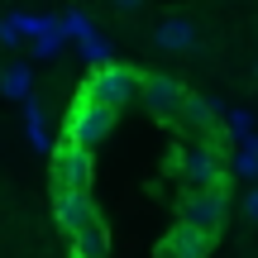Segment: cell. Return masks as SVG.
Returning a JSON list of instances; mask_svg holds the SVG:
<instances>
[{
	"instance_id": "cell-8",
	"label": "cell",
	"mask_w": 258,
	"mask_h": 258,
	"mask_svg": "<svg viewBox=\"0 0 258 258\" xmlns=\"http://www.w3.org/2000/svg\"><path fill=\"white\" fill-rule=\"evenodd\" d=\"M57 225H62L67 234L91 230V225H96V206H91V196H86V191H62V186H57Z\"/></svg>"
},
{
	"instance_id": "cell-9",
	"label": "cell",
	"mask_w": 258,
	"mask_h": 258,
	"mask_svg": "<svg viewBox=\"0 0 258 258\" xmlns=\"http://www.w3.org/2000/svg\"><path fill=\"white\" fill-rule=\"evenodd\" d=\"M153 43L163 48V53H191L196 48V24L186 15H167V19H158Z\"/></svg>"
},
{
	"instance_id": "cell-13",
	"label": "cell",
	"mask_w": 258,
	"mask_h": 258,
	"mask_svg": "<svg viewBox=\"0 0 258 258\" xmlns=\"http://www.w3.org/2000/svg\"><path fill=\"white\" fill-rule=\"evenodd\" d=\"M5 91L10 96H24L29 91V72H24V67H10V72H5Z\"/></svg>"
},
{
	"instance_id": "cell-7",
	"label": "cell",
	"mask_w": 258,
	"mask_h": 258,
	"mask_svg": "<svg viewBox=\"0 0 258 258\" xmlns=\"http://www.w3.org/2000/svg\"><path fill=\"white\" fill-rule=\"evenodd\" d=\"M206 253H211V234H201L186 220H177L172 230H167L163 249H158V258H206Z\"/></svg>"
},
{
	"instance_id": "cell-3",
	"label": "cell",
	"mask_w": 258,
	"mask_h": 258,
	"mask_svg": "<svg viewBox=\"0 0 258 258\" xmlns=\"http://www.w3.org/2000/svg\"><path fill=\"white\" fill-rule=\"evenodd\" d=\"M110 129H115V110H105V105H91V101H86L82 110L67 120V139H72V144H82L86 153H91V148H101L105 139H110Z\"/></svg>"
},
{
	"instance_id": "cell-11",
	"label": "cell",
	"mask_w": 258,
	"mask_h": 258,
	"mask_svg": "<svg viewBox=\"0 0 258 258\" xmlns=\"http://www.w3.org/2000/svg\"><path fill=\"white\" fill-rule=\"evenodd\" d=\"M182 120H191L196 129H211V124H215V105L206 101V96H186V105H182Z\"/></svg>"
},
{
	"instance_id": "cell-6",
	"label": "cell",
	"mask_w": 258,
	"mask_h": 258,
	"mask_svg": "<svg viewBox=\"0 0 258 258\" xmlns=\"http://www.w3.org/2000/svg\"><path fill=\"white\" fill-rule=\"evenodd\" d=\"M182 220L196 225L201 234H215L225 225V191L220 186H206V191H191L182 201Z\"/></svg>"
},
{
	"instance_id": "cell-14",
	"label": "cell",
	"mask_w": 258,
	"mask_h": 258,
	"mask_svg": "<svg viewBox=\"0 0 258 258\" xmlns=\"http://www.w3.org/2000/svg\"><path fill=\"white\" fill-rule=\"evenodd\" d=\"M244 215L258 225V186H249V196H244Z\"/></svg>"
},
{
	"instance_id": "cell-15",
	"label": "cell",
	"mask_w": 258,
	"mask_h": 258,
	"mask_svg": "<svg viewBox=\"0 0 258 258\" xmlns=\"http://www.w3.org/2000/svg\"><path fill=\"white\" fill-rule=\"evenodd\" d=\"M110 5H115V10H124V15H134V10L144 5V0H110Z\"/></svg>"
},
{
	"instance_id": "cell-12",
	"label": "cell",
	"mask_w": 258,
	"mask_h": 258,
	"mask_svg": "<svg viewBox=\"0 0 258 258\" xmlns=\"http://www.w3.org/2000/svg\"><path fill=\"white\" fill-rule=\"evenodd\" d=\"M29 144H34L38 153H48V148H53V144H48V134H43V115H38L34 105H29Z\"/></svg>"
},
{
	"instance_id": "cell-2",
	"label": "cell",
	"mask_w": 258,
	"mask_h": 258,
	"mask_svg": "<svg viewBox=\"0 0 258 258\" xmlns=\"http://www.w3.org/2000/svg\"><path fill=\"white\" fill-rule=\"evenodd\" d=\"M139 96L148 101V110H153L158 120H177V115H182V105H186L182 82H177V77H163V72L139 77Z\"/></svg>"
},
{
	"instance_id": "cell-10",
	"label": "cell",
	"mask_w": 258,
	"mask_h": 258,
	"mask_svg": "<svg viewBox=\"0 0 258 258\" xmlns=\"http://www.w3.org/2000/svg\"><path fill=\"white\" fill-rule=\"evenodd\" d=\"M72 258H105V230H101V220H96L91 230L72 234Z\"/></svg>"
},
{
	"instance_id": "cell-1",
	"label": "cell",
	"mask_w": 258,
	"mask_h": 258,
	"mask_svg": "<svg viewBox=\"0 0 258 258\" xmlns=\"http://www.w3.org/2000/svg\"><path fill=\"white\" fill-rule=\"evenodd\" d=\"M139 96V72H129V67H101V72L91 77V86H86V101L91 105H105V110L120 115V105H129Z\"/></svg>"
},
{
	"instance_id": "cell-5",
	"label": "cell",
	"mask_w": 258,
	"mask_h": 258,
	"mask_svg": "<svg viewBox=\"0 0 258 258\" xmlns=\"http://www.w3.org/2000/svg\"><path fill=\"white\" fill-rule=\"evenodd\" d=\"M53 172H57V186L62 191H86V182H91V153L67 139V144L53 148Z\"/></svg>"
},
{
	"instance_id": "cell-4",
	"label": "cell",
	"mask_w": 258,
	"mask_h": 258,
	"mask_svg": "<svg viewBox=\"0 0 258 258\" xmlns=\"http://www.w3.org/2000/svg\"><path fill=\"white\" fill-rule=\"evenodd\" d=\"M182 172H186V182H191L196 191H206V186H220V177H225V158H220V148H215L211 139L191 144V148L182 153Z\"/></svg>"
}]
</instances>
